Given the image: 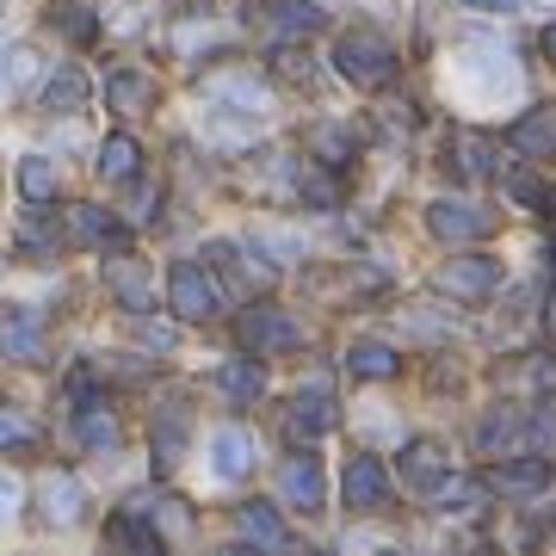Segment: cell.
Masks as SVG:
<instances>
[{"mask_svg":"<svg viewBox=\"0 0 556 556\" xmlns=\"http://www.w3.org/2000/svg\"><path fill=\"white\" fill-rule=\"evenodd\" d=\"M334 68H340V80H353V87H390L396 50H390L378 31H346L340 50H334Z\"/></svg>","mask_w":556,"mask_h":556,"instance_id":"1","label":"cell"},{"mask_svg":"<svg viewBox=\"0 0 556 556\" xmlns=\"http://www.w3.org/2000/svg\"><path fill=\"white\" fill-rule=\"evenodd\" d=\"M167 303H174L179 321H211L223 309L217 285H211V273H204L199 260H174V273H167Z\"/></svg>","mask_w":556,"mask_h":556,"instance_id":"2","label":"cell"},{"mask_svg":"<svg viewBox=\"0 0 556 556\" xmlns=\"http://www.w3.org/2000/svg\"><path fill=\"white\" fill-rule=\"evenodd\" d=\"M439 291H445V298H464V303H482L489 298V291H495L501 285V273H495V260H445V266H439V278H433Z\"/></svg>","mask_w":556,"mask_h":556,"instance_id":"3","label":"cell"},{"mask_svg":"<svg viewBox=\"0 0 556 556\" xmlns=\"http://www.w3.org/2000/svg\"><path fill=\"white\" fill-rule=\"evenodd\" d=\"M427 229L439 241H477V236H489V217L464 199H439V204H427Z\"/></svg>","mask_w":556,"mask_h":556,"instance_id":"4","label":"cell"},{"mask_svg":"<svg viewBox=\"0 0 556 556\" xmlns=\"http://www.w3.org/2000/svg\"><path fill=\"white\" fill-rule=\"evenodd\" d=\"M241 340H248L254 353H285V346L303 340V328L291 316H278V309H248V316H241Z\"/></svg>","mask_w":556,"mask_h":556,"instance_id":"5","label":"cell"},{"mask_svg":"<svg viewBox=\"0 0 556 556\" xmlns=\"http://www.w3.org/2000/svg\"><path fill=\"white\" fill-rule=\"evenodd\" d=\"M383 501H390V470H383L378 457H353V464H346V507L371 514Z\"/></svg>","mask_w":556,"mask_h":556,"instance_id":"6","label":"cell"},{"mask_svg":"<svg viewBox=\"0 0 556 556\" xmlns=\"http://www.w3.org/2000/svg\"><path fill=\"white\" fill-rule=\"evenodd\" d=\"M334 427V396H328V383H303L298 402H291V433L316 439Z\"/></svg>","mask_w":556,"mask_h":556,"instance_id":"7","label":"cell"},{"mask_svg":"<svg viewBox=\"0 0 556 556\" xmlns=\"http://www.w3.org/2000/svg\"><path fill=\"white\" fill-rule=\"evenodd\" d=\"M254 358H260V353H254ZM254 358H229V365L217 371V390L236 402V408H254L260 390H266V371H260Z\"/></svg>","mask_w":556,"mask_h":556,"instance_id":"8","label":"cell"},{"mask_svg":"<svg viewBox=\"0 0 556 556\" xmlns=\"http://www.w3.org/2000/svg\"><path fill=\"white\" fill-rule=\"evenodd\" d=\"M544 482H551V464L544 457H514V464H495L489 489H501V495H538Z\"/></svg>","mask_w":556,"mask_h":556,"instance_id":"9","label":"cell"},{"mask_svg":"<svg viewBox=\"0 0 556 556\" xmlns=\"http://www.w3.org/2000/svg\"><path fill=\"white\" fill-rule=\"evenodd\" d=\"M211 457H217V477H248L254 470V439L241 427H217L211 433Z\"/></svg>","mask_w":556,"mask_h":556,"instance_id":"10","label":"cell"},{"mask_svg":"<svg viewBox=\"0 0 556 556\" xmlns=\"http://www.w3.org/2000/svg\"><path fill=\"white\" fill-rule=\"evenodd\" d=\"M285 495L298 501L303 514H316L321 507V457H291V464H285Z\"/></svg>","mask_w":556,"mask_h":556,"instance_id":"11","label":"cell"},{"mask_svg":"<svg viewBox=\"0 0 556 556\" xmlns=\"http://www.w3.org/2000/svg\"><path fill=\"white\" fill-rule=\"evenodd\" d=\"M236 526L241 538H254V544H266V551H278V544H291V532H285V519L266 507V501H248V507H236Z\"/></svg>","mask_w":556,"mask_h":556,"instance_id":"12","label":"cell"},{"mask_svg":"<svg viewBox=\"0 0 556 556\" xmlns=\"http://www.w3.org/2000/svg\"><path fill=\"white\" fill-rule=\"evenodd\" d=\"M149 93H155V87H149V75H137V68H112V75H105V105H112V112H124V118H130V112H142V105H149Z\"/></svg>","mask_w":556,"mask_h":556,"instance_id":"13","label":"cell"},{"mask_svg":"<svg viewBox=\"0 0 556 556\" xmlns=\"http://www.w3.org/2000/svg\"><path fill=\"white\" fill-rule=\"evenodd\" d=\"M439 477H445L439 445H433V439H415V445L402 452V482H408V489H439Z\"/></svg>","mask_w":556,"mask_h":556,"instance_id":"14","label":"cell"},{"mask_svg":"<svg viewBox=\"0 0 556 556\" xmlns=\"http://www.w3.org/2000/svg\"><path fill=\"white\" fill-rule=\"evenodd\" d=\"M43 519H50V526H68V519L80 514V482L68 477V470H56V477H43Z\"/></svg>","mask_w":556,"mask_h":556,"instance_id":"15","label":"cell"},{"mask_svg":"<svg viewBox=\"0 0 556 556\" xmlns=\"http://www.w3.org/2000/svg\"><path fill=\"white\" fill-rule=\"evenodd\" d=\"M38 353H43L38 309H13V316H7V358H38Z\"/></svg>","mask_w":556,"mask_h":556,"instance_id":"16","label":"cell"},{"mask_svg":"<svg viewBox=\"0 0 556 556\" xmlns=\"http://www.w3.org/2000/svg\"><path fill=\"white\" fill-rule=\"evenodd\" d=\"M87 75L80 68H62V75H50V87H43V112H80L87 105Z\"/></svg>","mask_w":556,"mask_h":556,"instance_id":"17","label":"cell"},{"mask_svg":"<svg viewBox=\"0 0 556 556\" xmlns=\"http://www.w3.org/2000/svg\"><path fill=\"white\" fill-rule=\"evenodd\" d=\"M20 199L25 204H50L56 199V161H43V155L20 161Z\"/></svg>","mask_w":556,"mask_h":556,"instance_id":"18","label":"cell"},{"mask_svg":"<svg viewBox=\"0 0 556 556\" xmlns=\"http://www.w3.org/2000/svg\"><path fill=\"white\" fill-rule=\"evenodd\" d=\"M346 365H353L358 378H390V371H396V353H390L383 340H353V346H346Z\"/></svg>","mask_w":556,"mask_h":556,"instance_id":"19","label":"cell"},{"mask_svg":"<svg viewBox=\"0 0 556 556\" xmlns=\"http://www.w3.org/2000/svg\"><path fill=\"white\" fill-rule=\"evenodd\" d=\"M75 236L80 241H93V248H124V236H118V223H112V211H100V204H75Z\"/></svg>","mask_w":556,"mask_h":556,"instance_id":"20","label":"cell"},{"mask_svg":"<svg viewBox=\"0 0 556 556\" xmlns=\"http://www.w3.org/2000/svg\"><path fill=\"white\" fill-rule=\"evenodd\" d=\"M514 149H526V155H551V149H556V118H551V112L519 118L514 124Z\"/></svg>","mask_w":556,"mask_h":556,"instance_id":"21","label":"cell"},{"mask_svg":"<svg viewBox=\"0 0 556 556\" xmlns=\"http://www.w3.org/2000/svg\"><path fill=\"white\" fill-rule=\"evenodd\" d=\"M433 495H439V507H445V514H482L489 489H482V482H470V477H452V482H439Z\"/></svg>","mask_w":556,"mask_h":556,"instance_id":"22","label":"cell"},{"mask_svg":"<svg viewBox=\"0 0 556 556\" xmlns=\"http://www.w3.org/2000/svg\"><path fill=\"white\" fill-rule=\"evenodd\" d=\"M137 167H142L137 137H112V142L100 149V174H105V179H137Z\"/></svg>","mask_w":556,"mask_h":556,"instance_id":"23","label":"cell"},{"mask_svg":"<svg viewBox=\"0 0 556 556\" xmlns=\"http://www.w3.org/2000/svg\"><path fill=\"white\" fill-rule=\"evenodd\" d=\"M532 217H556V186L551 179H538V174H514V186H507Z\"/></svg>","mask_w":556,"mask_h":556,"instance_id":"24","label":"cell"},{"mask_svg":"<svg viewBox=\"0 0 556 556\" xmlns=\"http://www.w3.org/2000/svg\"><path fill=\"white\" fill-rule=\"evenodd\" d=\"M266 13H273V25L303 31V38H309V31H321V7H309V0H273Z\"/></svg>","mask_w":556,"mask_h":556,"instance_id":"25","label":"cell"},{"mask_svg":"<svg viewBox=\"0 0 556 556\" xmlns=\"http://www.w3.org/2000/svg\"><path fill=\"white\" fill-rule=\"evenodd\" d=\"M112 291L124 298V309H137V316L149 309V285H142V273L130 266V260H118V266H112Z\"/></svg>","mask_w":556,"mask_h":556,"instance_id":"26","label":"cell"},{"mask_svg":"<svg viewBox=\"0 0 556 556\" xmlns=\"http://www.w3.org/2000/svg\"><path fill=\"white\" fill-rule=\"evenodd\" d=\"M80 439H87L93 452H112V445H118V420L100 415V402H93V408H80Z\"/></svg>","mask_w":556,"mask_h":556,"instance_id":"27","label":"cell"},{"mask_svg":"<svg viewBox=\"0 0 556 556\" xmlns=\"http://www.w3.org/2000/svg\"><path fill=\"white\" fill-rule=\"evenodd\" d=\"M112 538H118V544H137V551H161V532H155V526H142L137 507L112 519Z\"/></svg>","mask_w":556,"mask_h":556,"instance_id":"28","label":"cell"},{"mask_svg":"<svg viewBox=\"0 0 556 556\" xmlns=\"http://www.w3.org/2000/svg\"><path fill=\"white\" fill-rule=\"evenodd\" d=\"M50 20H56V25H62V31H68L75 43H87V38H93V20H87V7H80V0H62V7L50 13Z\"/></svg>","mask_w":556,"mask_h":556,"instance_id":"29","label":"cell"},{"mask_svg":"<svg viewBox=\"0 0 556 556\" xmlns=\"http://www.w3.org/2000/svg\"><path fill=\"white\" fill-rule=\"evenodd\" d=\"M457 155H464V161H457L464 174H470V179H482V174H489V161H495V149H489L482 137H457Z\"/></svg>","mask_w":556,"mask_h":556,"instance_id":"30","label":"cell"},{"mask_svg":"<svg viewBox=\"0 0 556 556\" xmlns=\"http://www.w3.org/2000/svg\"><path fill=\"white\" fill-rule=\"evenodd\" d=\"M514 433H519V415H495V420H482L477 445H482V452H501V445H507Z\"/></svg>","mask_w":556,"mask_h":556,"instance_id":"31","label":"cell"},{"mask_svg":"<svg viewBox=\"0 0 556 556\" xmlns=\"http://www.w3.org/2000/svg\"><path fill=\"white\" fill-rule=\"evenodd\" d=\"M179 445H186V427L167 420V427L155 433V464H161V470H174V464H179Z\"/></svg>","mask_w":556,"mask_h":556,"instance_id":"32","label":"cell"},{"mask_svg":"<svg viewBox=\"0 0 556 556\" xmlns=\"http://www.w3.org/2000/svg\"><path fill=\"white\" fill-rule=\"evenodd\" d=\"M316 149H321V167H346V155H353V142L340 137V130H321Z\"/></svg>","mask_w":556,"mask_h":556,"instance_id":"33","label":"cell"},{"mask_svg":"<svg viewBox=\"0 0 556 556\" xmlns=\"http://www.w3.org/2000/svg\"><path fill=\"white\" fill-rule=\"evenodd\" d=\"M137 340H142V346H155V353H167V346H174V328H167V321L137 316Z\"/></svg>","mask_w":556,"mask_h":556,"instance_id":"34","label":"cell"},{"mask_svg":"<svg viewBox=\"0 0 556 556\" xmlns=\"http://www.w3.org/2000/svg\"><path fill=\"white\" fill-rule=\"evenodd\" d=\"M25 75H31V50H13V56H7V87H25Z\"/></svg>","mask_w":556,"mask_h":556,"instance_id":"35","label":"cell"},{"mask_svg":"<svg viewBox=\"0 0 556 556\" xmlns=\"http://www.w3.org/2000/svg\"><path fill=\"white\" fill-rule=\"evenodd\" d=\"M68 402L75 408H93V378L87 371H68Z\"/></svg>","mask_w":556,"mask_h":556,"instance_id":"36","label":"cell"},{"mask_svg":"<svg viewBox=\"0 0 556 556\" xmlns=\"http://www.w3.org/2000/svg\"><path fill=\"white\" fill-rule=\"evenodd\" d=\"M278 75H309V50H291V43H285V50H278Z\"/></svg>","mask_w":556,"mask_h":556,"instance_id":"37","label":"cell"},{"mask_svg":"<svg viewBox=\"0 0 556 556\" xmlns=\"http://www.w3.org/2000/svg\"><path fill=\"white\" fill-rule=\"evenodd\" d=\"M0 439H7V445H25V439H31V427H25L13 408H7V415H0Z\"/></svg>","mask_w":556,"mask_h":556,"instance_id":"38","label":"cell"},{"mask_svg":"<svg viewBox=\"0 0 556 556\" xmlns=\"http://www.w3.org/2000/svg\"><path fill=\"white\" fill-rule=\"evenodd\" d=\"M544 56L556 62V25H544Z\"/></svg>","mask_w":556,"mask_h":556,"instance_id":"39","label":"cell"},{"mask_svg":"<svg viewBox=\"0 0 556 556\" xmlns=\"http://www.w3.org/2000/svg\"><path fill=\"white\" fill-rule=\"evenodd\" d=\"M470 7H495V13H507V7H514V0H470Z\"/></svg>","mask_w":556,"mask_h":556,"instance_id":"40","label":"cell"},{"mask_svg":"<svg viewBox=\"0 0 556 556\" xmlns=\"http://www.w3.org/2000/svg\"><path fill=\"white\" fill-rule=\"evenodd\" d=\"M544 260H551V266H556V241H551V248H544Z\"/></svg>","mask_w":556,"mask_h":556,"instance_id":"41","label":"cell"}]
</instances>
